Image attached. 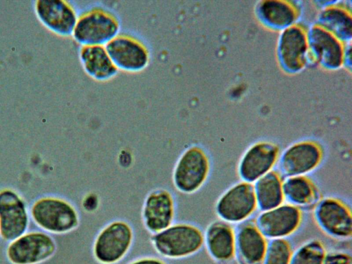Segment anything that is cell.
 I'll list each match as a JSON object with an SVG mask.
<instances>
[{"label": "cell", "instance_id": "cell-5", "mask_svg": "<svg viewBox=\"0 0 352 264\" xmlns=\"http://www.w3.org/2000/svg\"><path fill=\"white\" fill-rule=\"evenodd\" d=\"M258 209L252 183L241 181L228 188L218 199L215 212L221 220L240 223L250 219Z\"/></svg>", "mask_w": 352, "mask_h": 264}, {"label": "cell", "instance_id": "cell-28", "mask_svg": "<svg viewBox=\"0 0 352 264\" xmlns=\"http://www.w3.org/2000/svg\"><path fill=\"white\" fill-rule=\"evenodd\" d=\"M343 67L349 72L351 70V43H346L344 47Z\"/></svg>", "mask_w": 352, "mask_h": 264}, {"label": "cell", "instance_id": "cell-4", "mask_svg": "<svg viewBox=\"0 0 352 264\" xmlns=\"http://www.w3.org/2000/svg\"><path fill=\"white\" fill-rule=\"evenodd\" d=\"M133 239V229L127 221L114 220L98 233L93 246L94 257L102 264L116 263L126 254Z\"/></svg>", "mask_w": 352, "mask_h": 264}, {"label": "cell", "instance_id": "cell-1", "mask_svg": "<svg viewBox=\"0 0 352 264\" xmlns=\"http://www.w3.org/2000/svg\"><path fill=\"white\" fill-rule=\"evenodd\" d=\"M120 27L113 12L93 7L78 14L72 37L80 46H104L120 34Z\"/></svg>", "mask_w": 352, "mask_h": 264}, {"label": "cell", "instance_id": "cell-27", "mask_svg": "<svg viewBox=\"0 0 352 264\" xmlns=\"http://www.w3.org/2000/svg\"><path fill=\"white\" fill-rule=\"evenodd\" d=\"M324 264H351V256L349 253L342 251L326 252Z\"/></svg>", "mask_w": 352, "mask_h": 264}, {"label": "cell", "instance_id": "cell-25", "mask_svg": "<svg viewBox=\"0 0 352 264\" xmlns=\"http://www.w3.org/2000/svg\"><path fill=\"white\" fill-rule=\"evenodd\" d=\"M325 254L322 242L318 239H311L292 252L289 264H324Z\"/></svg>", "mask_w": 352, "mask_h": 264}, {"label": "cell", "instance_id": "cell-11", "mask_svg": "<svg viewBox=\"0 0 352 264\" xmlns=\"http://www.w3.org/2000/svg\"><path fill=\"white\" fill-rule=\"evenodd\" d=\"M302 219V210L287 202L261 211L254 220L263 234L272 240L292 235L300 227Z\"/></svg>", "mask_w": 352, "mask_h": 264}, {"label": "cell", "instance_id": "cell-24", "mask_svg": "<svg viewBox=\"0 0 352 264\" xmlns=\"http://www.w3.org/2000/svg\"><path fill=\"white\" fill-rule=\"evenodd\" d=\"M283 183V176L275 170L253 183L258 209L264 211L284 203Z\"/></svg>", "mask_w": 352, "mask_h": 264}, {"label": "cell", "instance_id": "cell-17", "mask_svg": "<svg viewBox=\"0 0 352 264\" xmlns=\"http://www.w3.org/2000/svg\"><path fill=\"white\" fill-rule=\"evenodd\" d=\"M28 225L24 202L14 191L0 192V232L2 237L12 241L22 236Z\"/></svg>", "mask_w": 352, "mask_h": 264}, {"label": "cell", "instance_id": "cell-16", "mask_svg": "<svg viewBox=\"0 0 352 264\" xmlns=\"http://www.w3.org/2000/svg\"><path fill=\"white\" fill-rule=\"evenodd\" d=\"M307 36L309 50L318 65L328 71L343 67L344 43L315 23L307 29Z\"/></svg>", "mask_w": 352, "mask_h": 264}, {"label": "cell", "instance_id": "cell-18", "mask_svg": "<svg viewBox=\"0 0 352 264\" xmlns=\"http://www.w3.org/2000/svg\"><path fill=\"white\" fill-rule=\"evenodd\" d=\"M235 232L234 256L239 264H262L269 241L255 220L248 219L239 223Z\"/></svg>", "mask_w": 352, "mask_h": 264}, {"label": "cell", "instance_id": "cell-14", "mask_svg": "<svg viewBox=\"0 0 352 264\" xmlns=\"http://www.w3.org/2000/svg\"><path fill=\"white\" fill-rule=\"evenodd\" d=\"M38 21L51 32L72 36L78 14L72 3L64 0H37L33 6Z\"/></svg>", "mask_w": 352, "mask_h": 264}, {"label": "cell", "instance_id": "cell-29", "mask_svg": "<svg viewBox=\"0 0 352 264\" xmlns=\"http://www.w3.org/2000/svg\"><path fill=\"white\" fill-rule=\"evenodd\" d=\"M129 264H166L163 261L156 258H142L137 259Z\"/></svg>", "mask_w": 352, "mask_h": 264}, {"label": "cell", "instance_id": "cell-20", "mask_svg": "<svg viewBox=\"0 0 352 264\" xmlns=\"http://www.w3.org/2000/svg\"><path fill=\"white\" fill-rule=\"evenodd\" d=\"M204 234V245L217 261L226 262L235 255V228L228 222L217 220L210 223Z\"/></svg>", "mask_w": 352, "mask_h": 264}, {"label": "cell", "instance_id": "cell-15", "mask_svg": "<svg viewBox=\"0 0 352 264\" xmlns=\"http://www.w3.org/2000/svg\"><path fill=\"white\" fill-rule=\"evenodd\" d=\"M175 210L171 192L165 188L151 190L144 199L141 212L145 228L153 234L167 228L173 223Z\"/></svg>", "mask_w": 352, "mask_h": 264}, {"label": "cell", "instance_id": "cell-23", "mask_svg": "<svg viewBox=\"0 0 352 264\" xmlns=\"http://www.w3.org/2000/svg\"><path fill=\"white\" fill-rule=\"evenodd\" d=\"M285 200L303 210H313L321 199L320 190L307 175L287 177L283 179Z\"/></svg>", "mask_w": 352, "mask_h": 264}, {"label": "cell", "instance_id": "cell-2", "mask_svg": "<svg viewBox=\"0 0 352 264\" xmlns=\"http://www.w3.org/2000/svg\"><path fill=\"white\" fill-rule=\"evenodd\" d=\"M151 241L159 254L169 258H180L194 254L202 248L204 234L195 224L173 223L153 234Z\"/></svg>", "mask_w": 352, "mask_h": 264}, {"label": "cell", "instance_id": "cell-12", "mask_svg": "<svg viewBox=\"0 0 352 264\" xmlns=\"http://www.w3.org/2000/svg\"><path fill=\"white\" fill-rule=\"evenodd\" d=\"M280 154L274 142L262 140L250 146L242 155L237 172L241 181L254 183L274 170Z\"/></svg>", "mask_w": 352, "mask_h": 264}, {"label": "cell", "instance_id": "cell-9", "mask_svg": "<svg viewBox=\"0 0 352 264\" xmlns=\"http://www.w3.org/2000/svg\"><path fill=\"white\" fill-rule=\"evenodd\" d=\"M104 47L118 71L140 72L150 63L151 54L147 46L131 34L120 33Z\"/></svg>", "mask_w": 352, "mask_h": 264}, {"label": "cell", "instance_id": "cell-13", "mask_svg": "<svg viewBox=\"0 0 352 264\" xmlns=\"http://www.w3.org/2000/svg\"><path fill=\"white\" fill-rule=\"evenodd\" d=\"M54 240L43 232H31L12 241L6 250L11 264H39L55 253Z\"/></svg>", "mask_w": 352, "mask_h": 264}, {"label": "cell", "instance_id": "cell-26", "mask_svg": "<svg viewBox=\"0 0 352 264\" xmlns=\"http://www.w3.org/2000/svg\"><path fill=\"white\" fill-rule=\"evenodd\" d=\"M292 252L287 239H272L268 242L262 264H289Z\"/></svg>", "mask_w": 352, "mask_h": 264}, {"label": "cell", "instance_id": "cell-7", "mask_svg": "<svg viewBox=\"0 0 352 264\" xmlns=\"http://www.w3.org/2000/svg\"><path fill=\"white\" fill-rule=\"evenodd\" d=\"M322 146L316 141L304 140L289 145L280 153L277 164L284 177L307 175L323 160Z\"/></svg>", "mask_w": 352, "mask_h": 264}, {"label": "cell", "instance_id": "cell-21", "mask_svg": "<svg viewBox=\"0 0 352 264\" xmlns=\"http://www.w3.org/2000/svg\"><path fill=\"white\" fill-rule=\"evenodd\" d=\"M78 57L85 74L96 81H108L118 74L103 45L80 46Z\"/></svg>", "mask_w": 352, "mask_h": 264}, {"label": "cell", "instance_id": "cell-8", "mask_svg": "<svg viewBox=\"0 0 352 264\" xmlns=\"http://www.w3.org/2000/svg\"><path fill=\"white\" fill-rule=\"evenodd\" d=\"M314 210L315 222L327 235L336 239H347L352 234L350 206L336 197L321 198Z\"/></svg>", "mask_w": 352, "mask_h": 264}, {"label": "cell", "instance_id": "cell-3", "mask_svg": "<svg viewBox=\"0 0 352 264\" xmlns=\"http://www.w3.org/2000/svg\"><path fill=\"white\" fill-rule=\"evenodd\" d=\"M210 172V160L206 151L200 146L192 145L186 148L177 160L173 173L175 188L185 194L199 190L207 181Z\"/></svg>", "mask_w": 352, "mask_h": 264}, {"label": "cell", "instance_id": "cell-22", "mask_svg": "<svg viewBox=\"0 0 352 264\" xmlns=\"http://www.w3.org/2000/svg\"><path fill=\"white\" fill-rule=\"evenodd\" d=\"M343 43H351L352 16L349 9L333 1L319 12L315 23Z\"/></svg>", "mask_w": 352, "mask_h": 264}, {"label": "cell", "instance_id": "cell-6", "mask_svg": "<svg viewBox=\"0 0 352 264\" xmlns=\"http://www.w3.org/2000/svg\"><path fill=\"white\" fill-rule=\"evenodd\" d=\"M34 221L43 229L54 233H66L79 224V214L69 202L58 198H44L32 208Z\"/></svg>", "mask_w": 352, "mask_h": 264}, {"label": "cell", "instance_id": "cell-10", "mask_svg": "<svg viewBox=\"0 0 352 264\" xmlns=\"http://www.w3.org/2000/svg\"><path fill=\"white\" fill-rule=\"evenodd\" d=\"M309 47L307 29L295 24L280 32L276 54L281 69L289 74H296L306 67Z\"/></svg>", "mask_w": 352, "mask_h": 264}, {"label": "cell", "instance_id": "cell-19", "mask_svg": "<svg viewBox=\"0 0 352 264\" xmlns=\"http://www.w3.org/2000/svg\"><path fill=\"white\" fill-rule=\"evenodd\" d=\"M254 12L263 26L279 32L296 24L299 16L296 6L287 1H260L256 3Z\"/></svg>", "mask_w": 352, "mask_h": 264}]
</instances>
